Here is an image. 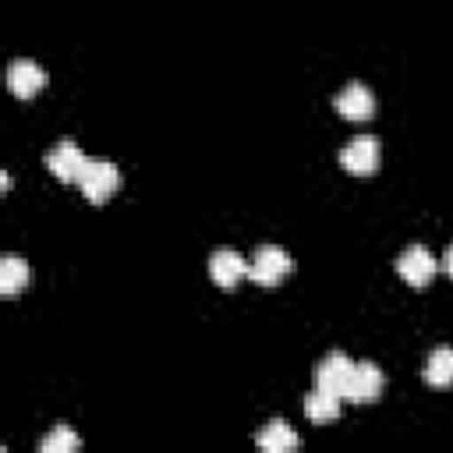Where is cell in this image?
Segmentation results:
<instances>
[{"mask_svg":"<svg viewBox=\"0 0 453 453\" xmlns=\"http://www.w3.org/2000/svg\"><path fill=\"white\" fill-rule=\"evenodd\" d=\"M39 449H42V453H74V449H78V435H74L71 428L57 425V428L39 442Z\"/></svg>","mask_w":453,"mask_h":453,"instance_id":"9a60e30c","label":"cell"},{"mask_svg":"<svg viewBox=\"0 0 453 453\" xmlns=\"http://www.w3.org/2000/svg\"><path fill=\"white\" fill-rule=\"evenodd\" d=\"M442 269L453 276V244H449V248H446V255H442Z\"/></svg>","mask_w":453,"mask_h":453,"instance_id":"2e32d148","label":"cell"},{"mask_svg":"<svg viewBox=\"0 0 453 453\" xmlns=\"http://www.w3.org/2000/svg\"><path fill=\"white\" fill-rule=\"evenodd\" d=\"M74 184L81 188V195H85L92 205H103V202L113 198V191L120 188V170H117L110 159H96V156H88V159L81 163Z\"/></svg>","mask_w":453,"mask_h":453,"instance_id":"6da1fadb","label":"cell"},{"mask_svg":"<svg viewBox=\"0 0 453 453\" xmlns=\"http://www.w3.org/2000/svg\"><path fill=\"white\" fill-rule=\"evenodd\" d=\"M379 159H382V149H379V138H372V134L350 138L343 145V152H340L343 170L354 173V177H372L379 170Z\"/></svg>","mask_w":453,"mask_h":453,"instance_id":"3957f363","label":"cell"},{"mask_svg":"<svg viewBox=\"0 0 453 453\" xmlns=\"http://www.w3.org/2000/svg\"><path fill=\"white\" fill-rule=\"evenodd\" d=\"M425 382L435 389L453 386V347H435L425 361Z\"/></svg>","mask_w":453,"mask_h":453,"instance_id":"4fadbf2b","label":"cell"},{"mask_svg":"<svg viewBox=\"0 0 453 453\" xmlns=\"http://www.w3.org/2000/svg\"><path fill=\"white\" fill-rule=\"evenodd\" d=\"M382 386H386V379H382L379 365L361 361V365H354V372H350V382H347L343 400H347V403H375V400L382 396Z\"/></svg>","mask_w":453,"mask_h":453,"instance_id":"5b68a950","label":"cell"},{"mask_svg":"<svg viewBox=\"0 0 453 453\" xmlns=\"http://www.w3.org/2000/svg\"><path fill=\"white\" fill-rule=\"evenodd\" d=\"M209 276H212V283H219V287H237L244 276H248V262L234 251V248H219V251H212V258H209Z\"/></svg>","mask_w":453,"mask_h":453,"instance_id":"30bf717a","label":"cell"},{"mask_svg":"<svg viewBox=\"0 0 453 453\" xmlns=\"http://www.w3.org/2000/svg\"><path fill=\"white\" fill-rule=\"evenodd\" d=\"M28 280H32V269H28L25 258L7 255V258L0 262V294H4V297H14L18 290H25Z\"/></svg>","mask_w":453,"mask_h":453,"instance_id":"7c38bea8","label":"cell"},{"mask_svg":"<svg viewBox=\"0 0 453 453\" xmlns=\"http://www.w3.org/2000/svg\"><path fill=\"white\" fill-rule=\"evenodd\" d=\"M88 156L74 145V142H60L57 149H50L46 152V170L57 177V180H64V184H74L78 180V170H81V163H85Z\"/></svg>","mask_w":453,"mask_h":453,"instance_id":"ba28073f","label":"cell"},{"mask_svg":"<svg viewBox=\"0 0 453 453\" xmlns=\"http://www.w3.org/2000/svg\"><path fill=\"white\" fill-rule=\"evenodd\" d=\"M340 396L336 393H326V389H311L308 396H304V414H308V421H333V418H340Z\"/></svg>","mask_w":453,"mask_h":453,"instance_id":"5bb4252c","label":"cell"},{"mask_svg":"<svg viewBox=\"0 0 453 453\" xmlns=\"http://www.w3.org/2000/svg\"><path fill=\"white\" fill-rule=\"evenodd\" d=\"M350 372H354V361L343 354V350H333L329 357H322L319 372H315V386L326 389V393H336L343 400L347 393V382H350Z\"/></svg>","mask_w":453,"mask_h":453,"instance_id":"8992f818","label":"cell"},{"mask_svg":"<svg viewBox=\"0 0 453 453\" xmlns=\"http://www.w3.org/2000/svg\"><path fill=\"white\" fill-rule=\"evenodd\" d=\"M333 106L343 120H372L375 117V96L357 81H350L343 92H336Z\"/></svg>","mask_w":453,"mask_h":453,"instance_id":"52a82bcc","label":"cell"},{"mask_svg":"<svg viewBox=\"0 0 453 453\" xmlns=\"http://www.w3.org/2000/svg\"><path fill=\"white\" fill-rule=\"evenodd\" d=\"M265 453H294L297 446H301V439H297V432L287 425V421H269L262 432H258V439H255Z\"/></svg>","mask_w":453,"mask_h":453,"instance_id":"8fae6325","label":"cell"},{"mask_svg":"<svg viewBox=\"0 0 453 453\" xmlns=\"http://www.w3.org/2000/svg\"><path fill=\"white\" fill-rule=\"evenodd\" d=\"M396 273H400L411 287H428L432 276L439 273V262H435V255H432L425 244H411V248L396 258Z\"/></svg>","mask_w":453,"mask_h":453,"instance_id":"277c9868","label":"cell"},{"mask_svg":"<svg viewBox=\"0 0 453 453\" xmlns=\"http://www.w3.org/2000/svg\"><path fill=\"white\" fill-rule=\"evenodd\" d=\"M290 269H294V258L276 244H262L255 251V258L248 262V276L255 283H262V287H276Z\"/></svg>","mask_w":453,"mask_h":453,"instance_id":"7a4b0ae2","label":"cell"},{"mask_svg":"<svg viewBox=\"0 0 453 453\" xmlns=\"http://www.w3.org/2000/svg\"><path fill=\"white\" fill-rule=\"evenodd\" d=\"M42 85H46V71H42L35 60H14V64L7 67V88H11L18 99H32Z\"/></svg>","mask_w":453,"mask_h":453,"instance_id":"9c48e42d","label":"cell"}]
</instances>
